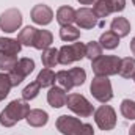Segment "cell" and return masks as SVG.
<instances>
[{"label": "cell", "mask_w": 135, "mask_h": 135, "mask_svg": "<svg viewBox=\"0 0 135 135\" xmlns=\"http://www.w3.org/2000/svg\"><path fill=\"white\" fill-rule=\"evenodd\" d=\"M28 112H30V105L25 101H17V99L11 101L0 115V124L3 127H13L16 123L27 118Z\"/></svg>", "instance_id": "6da1fadb"}, {"label": "cell", "mask_w": 135, "mask_h": 135, "mask_svg": "<svg viewBox=\"0 0 135 135\" xmlns=\"http://www.w3.org/2000/svg\"><path fill=\"white\" fill-rule=\"evenodd\" d=\"M91 69L94 72V75L98 77H110L118 74L119 65H121V58H118L116 55H101L99 58L91 61Z\"/></svg>", "instance_id": "7a4b0ae2"}, {"label": "cell", "mask_w": 135, "mask_h": 135, "mask_svg": "<svg viewBox=\"0 0 135 135\" xmlns=\"http://www.w3.org/2000/svg\"><path fill=\"white\" fill-rule=\"evenodd\" d=\"M90 91H91L93 98H94L96 101L102 102V104L112 101V98H113L112 82L108 80V77H98V75H96V77L91 80Z\"/></svg>", "instance_id": "3957f363"}, {"label": "cell", "mask_w": 135, "mask_h": 135, "mask_svg": "<svg viewBox=\"0 0 135 135\" xmlns=\"http://www.w3.org/2000/svg\"><path fill=\"white\" fill-rule=\"evenodd\" d=\"M85 57V44L83 42H72L58 49V63L60 65H71L74 61H79Z\"/></svg>", "instance_id": "277c9868"}, {"label": "cell", "mask_w": 135, "mask_h": 135, "mask_svg": "<svg viewBox=\"0 0 135 135\" xmlns=\"http://www.w3.org/2000/svg\"><path fill=\"white\" fill-rule=\"evenodd\" d=\"M66 105H68V108H69L72 113H75L77 116H82V118H88V116H91L93 112H94L91 102L88 101L85 96L77 94V93L68 94Z\"/></svg>", "instance_id": "5b68a950"}, {"label": "cell", "mask_w": 135, "mask_h": 135, "mask_svg": "<svg viewBox=\"0 0 135 135\" xmlns=\"http://www.w3.org/2000/svg\"><path fill=\"white\" fill-rule=\"evenodd\" d=\"M22 25V13L16 8H9L0 14V28L5 33H14Z\"/></svg>", "instance_id": "8992f818"}, {"label": "cell", "mask_w": 135, "mask_h": 135, "mask_svg": "<svg viewBox=\"0 0 135 135\" xmlns=\"http://www.w3.org/2000/svg\"><path fill=\"white\" fill-rule=\"evenodd\" d=\"M94 123L101 131H112L116 126V113L113 107L104 104L98 110H94Z\"/></svg>", "instance_id": "52a82bcc"}, {"label": "cell", "mask_w": 135, "mask_h": 135, "mask_svg": "<svg viewBox=\"0 0 135 135\" xmlns=\"http://www.w3.org/2000/svg\"><path fill=\"white\" fill-rule=\"evenodd\" d=\"M35 69V61L32 58H21V60H17V65L16 68L11 71V72H8V75H9V80H11V85L13 86H17L19 83H22V80L27 77V75H30L32 72H33Z\"/></svg>", "instance_id": "ba28073f"}, {"label": "cell", "mask_w": 135, "mask_h": 135, "mask_svg": "<svg viewBox=\"0 0 135 135\" xmlns=\"http://www.w3.org/2000/svg\"><path fill=\"white\" fill-rule=\"evenodd\" d=\"M82 121L75 116H69V115H61L57 119V129L63 135H79L82 129Z\"/></svg>", "instance_id": "9c48e42d"}, {"label": "cell", "mask_w": 135, "mask_h": 135, "mask_svg": "<svg viewBox=\"0 0 135 135\" xmlns=\"http://www.w3.org/2000/svg\"><path fill=\"white\" fill-rule=\"evenodd\" d=\"M75 24L79 25V28L90 30V28H94L98 25V17L94 16L93 9L83 6V8H79L75 11Z\"/></svg>", "instance_id": "30bf717a"}, {"label": "cell", "mask_w": 135, "mask_h": 135, "mask_svg": "<svg viewBox=\"0 0 135 135\" xmlns=\"http://www.w3.org/2000/svg\"><path fill=\"white\" fill-rule=\"evenodd\" d=\"M30 16H32V21H33L35 24H38V25H47L54 19V11L50 9V6L39 3V5H35L33 8H32Z\"/></svg>", "instance_id": "8fae6325"}, {"label": "cell", "mask_w": 135, "mask_h": 135, "mask_svg": "<svg viewBox=\"0 0 135 135\" xmlns=\"http://www.w3.org/2000/svg\"><path fill=\"white\" fill-rule=\"evenodd\" d=\"M66 91L61 88V86H52L47 93V102L50 107L54 108H61L66 105Z\"/></svg>", "instance_id": "7c38bea8"}, {"label": "cell", "mask_w": 135, "mask_h": 135, "mask_svg": "<svg viewBox=\"0 0 135 135\" xmlns=\"http://www.w3.org/2000/svg\"><path fill=\"white\" fill-rule=\"evenodd\" d=\"M22 49V44L13 38H0V55H17Z\"/></svg>", "instance_id": "4fadbf2b"}, {"label": "cell", "mask_w": 135, "mask_h": 135, "mask_svg": "<svg viewBox=\"0 0 135 135\" xmlns=\"http://www.w3.org/2000/svg\"><path fill=\"white\" fill-rule=\"evenodd\" d=\"M25 119H27L28 126H32V127H42V126L47 124L49 115H47V112H44L41 108H33V110L28 112Z\"/></svg>", "instance_id": "5bb4252c"}, {"label": "cell", "mask_w": 135, "mask_h": 135, "mask_svg": "<svg viewBox=\"0 0 135 135\" xmlns=\"http://www.w3.org/2000/svg\"><path fill=\"white\" fill-rule=\"evenodd\" d=\"M54 42V35L49 30H36V36H35V44L33 47L38 50H46L52 46Z\"/></svg>", "instance_id": "9a60e30c"}, {"label": "cell", "mask_w": 135, "mask_h": 135, "mask_svg": "<svg viewBox=\"0 0 135 135\" xmlns=\"http://www.w3.org/2000/svg\"><path fill=\"white\" fill-rule=\"evenodd\" d=\"M57 22L61 27L72 25V22H75V9L72 6H60L57 11Z\"/></svg>", "instance_id": "2e32d148"}, {"label": "cell", "mask_w": 135, "mask_h": 135, "mask_svg": "<svg viewBox=\"0 0 135 135\" xmlns=\"http://www.w3.org/2000/svg\"><path fill=\"white\" fill-rule=\"evenodd\" d=\"M110 30L119 38H124L131 33V22L126 17H115L110 24Z\"/></svg>", "instance_id": "e0dca14e"}, {"label": "cell", "mask_w": 135, "mask_h": 135, "mask_svg": "<svg viewBox=\"0 0 135 135\" xmlns=\"http://www.w3.org/2000/svg\"><path fill=\"white\" fill-rule=\"evenodd\" d=\"M55 80H57V74L49 68L41 69L38 77H36V82L39 83L41 88H52L55 85Z\"/></svg>", "instance_id": "ac0fdd59"}, {"label": "cell", "mask_w": 135, "mask_h": 135, "mask_svg": "<svg viewBox=\"0 0 135 135\" xmlns=\"http://www.w3.org/2000/svg\"><path fill=\"white\" fill-rule=\"evenodd\" d=\"M99 44L102 46V49H107V50H113L119 46V36L115 35L112 30L105 32V33L101 35L99 38Z\"/></svg>", "instance_id": "d6986e66"}, {"label": "cell", "mask_w": 135, "mask_h": 135, "mask_svg": "<svg viewBox=\"0 0 135 135\" xmlns=\"http://www.w3.org/2000/svg\"><path fill=\"white\" fill-rule=\"evenodd\" d=\"M41 61L44 68H55L58 65V49L55 47H49L46 50H42V55H41Z\"/></svg>", "instance_id": "ffe728a7"}, {"label": "cell", "mask_w": 135, "mask_h": 135, "mask_svg": "<svg viewBox=\"0 0 135 135\" xmlns=\"http://www.w3.org/2000/svg\"><path fill=\"white\" fill-rule=\"evenodd\" d=\"M118 74L121 77H124V79H132L135 75V58H131V57L123 58Z\"/></svg>", "instance_id": "44dd1931"}, {"label": "cell", "mask_w": 135, "mask_h": 135, "mask_svg": "<svg viewBox=\"0 0 135 135\" xmlns=\"http://www.w3.org/2000/svg\"><path fill=\"white\" fill-rule=\"evenodd\" d=\"M93 13L98 19H104V17H107L113 13V8L107 0H96L94 6H93Z\"/></svg>", "instance_id": "7402d4cb"}, {"label": "cell", "mask_w": 135, "mask_h": 135, "mask_svg": "<svg viewBox=\"0 0 135 135\" xmlns=\"http://www.w3.org/2000/svg\"><path fill=\"white\" fill-rule=\"evenodd\" d=\"M36 30L35 27H25L24 30H21L19 35H17V41L24 46H33L35 44V36H36Z\"/></svg>", "instance_id": "603a6c76"}, {"label": "cell", "mask_w": 135, "mask_h": 135, "mask_svg": "<svg viewBox=\"0 0 135 135\" xmlns=\"http://www.w3.org/2000/svg\"><path fill=\"white\" fill-rule=\"evenodd\" d=\"M60 38L66 42H72V41H77L80 38V30L74 25H66V27H61L60 28Z\"/></svg>", "instance_id": "cb8c5ba5"}, {"label": "cell", "mask_w": 135, "mask_h": 135, "mask_svg": "<svg viewBox=\"0 0 135 135\" xmlns=\"http://www.w3.org/2000/svg\"><path fill=\"white\" fill-rule=\"evenodd\" d=\"M102 55V46L99 44V41H90L88 44H85V57L90 58L91 61L99 58Z\"/></svg>", "instance_id": "d4e9b609"}, {"label": "cell", "mask_w": 135, "mask_h": 135, "mask_svg": "<svg viewBox=\"0 0 135 135\" xmlns=\"http://www.w3.org/2000/svg\"><path fill=\"white\" fill-rule=\"evenodd\" d=\"M57 82L60 83V86L65 91H71L74 88V83H72V79H71L69 71H58L57 72Z\"/></svg>", "instance_id": "484cf974"}, {"label": "cell", "mask_w": 135, "mask_h": 135, "mask_svg": "<svg viewBox=\"0 0 135 135\" xmlns=\"http://www.w3.org/2000/svg\"><path fill=\"white\" fill-rule=\"evenodd\" d=\"M11 88H13V85H11L8 72H0V101H3L9 94Z\"/></svg>", "instance_id": "4316f807"}, {"label": "cell", "mask_w": 135, "mask_h": 135, "mask_svg": "<svg viewBox=\"0 0 135 135\" xmlns=\"http://www.w3.org/2000/svg\"><path fill=\"white\" fill-rule=\"evenodd\" d=\"M17 65V58L14 55H0V69L3 72H11Z\"/></svg>", "instance_id": "83f0119b"}, {"label": "cell", "mask_w": 135, "mask_h": 135, "mask_svg": "<svg viewBox=\"0 0 135 135\" xmlns=\"http://www.w3.org/2000/svg\"><path fill=\"white\" fill-rule=\"evenodd\" d=\"M69 74H71V79H72L74 86H80L86 80V72L82 68H71L69 69Z\"/></svg>", "instance_id": "f1b7e54d"}, {"label": "cell", "mask_w": 135, "mask_h": 135, "mask_svg": "<svg viewBox=\"0 0 135 135\" xmlns=\"http://www.w3.org/2000/svg\"><path fill=\"white\" fill-rule=\"evenodd\" d=\"M39 90H41L39 83H38V82H32L30 85H27V86L24 88V91H22V99H24V101H32V99H35V98L39 94Z\"/></svg>", "instance_id": "f546056e"}, {"label": "cell", "mask_w": 135, "mask_h": 135, "mask_svg": "<svg viewBox=\"0 0 135 135\" xmlns=\"http://www.w3.org/2000/svg\"><path fill=\"white\" fill-rule=\"evenodd\" d=\"M121 113L126 119H135V102L131 99H124L121 102Z\"/></svg>", "instance_id": "4dcf8cb0"}, {"label": "cell", "mask_w": 135, "mask_h": 135, "mask_svg": "<svg viewBox=\"0 0 135 135\" xmlns=\"http://www.w3.org/2000/svg\"><path fill=\"white\" fill-rule=\"evenodd\" d=\"M112 8H113V13H121L124 8H126V0H107Z\"/></svg>", "instance_id": "1f68e13d"}, {"label": "cell", "mask_w": 135, "mask_h": 135, "mask_svg": "<svg viewBox=\"0 0 135 135\" xmlns=\"http://www.w3.org/2000/svg\"><path fill=\"white\" fill-rule=\"evenodd\" d=\"M79 135H94V131H93V126L88 124V123H83L82 124V129H80V134Z\"/></svg>", "instance_id": "d6a6232c"}, {"label": "cell", "mask_w": 135, "mask_h": 135, "mask_svg": "<svg viewBox=\"0 0 135 135\" xmlns=\"http://www.w3.org/2000/svg\"><path fill=\"white\" fill-rule=\"evenodd\" d=\"M77 2H79L80 5H93L96 0H77Z\"/></svg>", "instance_id": "836d02e7"}, {"label": "cell", "mask_w": 135, "mask_h": 135, "mask_svg": "<svg viewBox=\"0 0 135 135\" xmlns=\"http://www.w3.org/2000/svg\"><path fill=\"white\" fill-rule=\"evenodd\" d=\"M131 50H132V54L135 55V36L132 38V41H131Z\"/></svg>", "instance_id": "e575fe53"}, {"label": "cell", "mask_w": 135, "mask_h": 135, "mask_svg": "<svg viewBox=\"0 0 135 135\" xmlns=\"http://www.w3.org/2000/svg\"><path fill=\"white\" fill-rule=\"evenodd\" d=\"M129 135H135V124L134 126H131V129H129Z\"/></svg>", "instance_id": "d590c367"}, {"label": "cell", "mask_w": 135, "mask_h": 135, "mask_svg": "<svg viewBox=\"0 0 135 135\" xmlns=\"http://www.w3.org/2000/svg\"><path fill=\"white\" fill-rule=\"evenodd\" d=\"M132 3H134V5H135V0H132Z\"/></svg>", "instance_id": "8d00e7d4"}, {"label": "cell", "mask_w": 135, "mask_h": 135, "mask_svg": "<svg viewBox=\"0 0 135 135\" xmlns=\"http://www.w3.org/2000/svg\"><path fill=\"white\" fill-rule=\"evenodd\" d=\"M132 79H134V80H135V75H134V77H132Z\"/></svg>", "instance_id": "74e56055"}]
</instances>
